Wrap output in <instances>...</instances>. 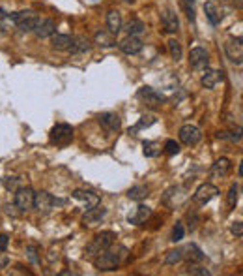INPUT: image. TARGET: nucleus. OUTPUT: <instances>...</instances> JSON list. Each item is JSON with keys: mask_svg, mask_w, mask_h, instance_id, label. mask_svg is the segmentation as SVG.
<instances>
[{"mask_svg": "<svg viewBox=\"0 0 243 276\" xmlns=\"http://www.w3.org/2000/svg\"><path fill=\"white\" fill-rule=\"evenodd\" d=\"M187 220H189V230H195V228H197V222H199V216H197V212H195V210L187 212Z\"/></svg>", "mask_w": 243, "mask_h": 276, "instance_id": "obj_40", "label": "nucleus"}, {"mask_svg": "<svg viewBox=\"0 0 243 276\" xmlns=\"http://www.w3.org/2000/svg\"><path fill=\"white\" fill-rule=\"evenodd\" d=\"M183 235H185L183 224H182V222H178L176 226H174V230H172V241H174V242H180L182 239H183Z\"/></svg>", "mask_w": 243, "mask_h": 276, "instance_id": "obj_38", "label": "nucleus"}, {"mask_svg": "<svg viewBox=\"0 0 243 276\" xmlns=\"http://www.w3.org/2000/svg\"><path fill=\"white\" fill-rule=\"evenodd\" d=\"M137 98L142 102V105L152 107V109H157V107H161L165 104V98L157 91H154L152 87H141L139 92H137Z\"/></svg>", "mask_w": 243, "mask_h": 276, "instance_id": "obj_4", "label": "nucleus"}, {"mask_svg": "<svg viewBox=\"0 0 243 276\" xmlns=\"http://www.w3.org/2000/svg\"><path fill=\"white\" fill-rule=\"evenodd\" d=\"M107 216V208L100 207V205H96V207H90L86 210V214L82 216V226L84 228H94V226H98L101 224V220Z\"/></svg>", "mask_w": 243, "mask_h": 276, "instance_id": "obj_11", "label": "nucleus"}, {"mask_svg": "<svg viewBox=\"0 0 243 276\" xmlns=\"http://www.w3.org/2000/svg\"><path fill=\"white\" fill-rule=\"evenodd\" d=\"M125 2H133V0H125Z\"/></svg>", "mask_w": 243, "mask_h": 276, "instance_id": "obj_44", "label": "nucleus"}, {"mask_svg": "<svg viewBox=\"0 0 243 276\" xmlns=\"http://www.w3.org/2000/svg\"><path fill=\"white\" fill-rule=\"evenodd\" d=\"M107 26L114 34H118L122 30V13L118 10H111L107 13Z\"/></svg>", "mask_w": 243, "mask_h": 276, "instance_id": "obj_26", "label": "nucleus"}, {"mask_svg": "<svg viewBox=\"0 0 243 276\" xmlns=\"http://www.w3.org/2000/svg\"><path fill=\"white\" fill-rule=\"evenodd\" d=\"M217 194H219V188H217L215 184L204 183L197 188V192H195V196H193V201H195L197 205H206V203H210Z\"/></svg>", "mask_w": 243, "mask_h": 276, "instance_id": "obj_7", "label": "nucleus"}, {"mask_svg": "<svg viewBox=\"0 0 243 276\" xmlns=\"http://www.w3.org/2000/svg\"><path fill=\"white\" fill-rule=\"evenodd\" d=\"M166 46H168V51H170V57L174 58V60H180V58H182V46H180L178 40H168Z\"/></svg>", "mask_w": 243, "mask_h": 276, "instance_id": "obj_32", "label": "nucleus"}, {"mask_svg": "<svg viewBox=\"0 0 243 276\" xmlns=\"http://www.w3.org/2000/svg\"><path fill=\"white\" fill-rule=\"evenodd\" d=\"M142 149H144V156H148V158H155V156L161 154V145L157 141H144Z\"/></svg>", "mask_w": 243, "mask_h": 276, "instance_id": "obj_28", "label": "nucleus"}, {"mask_svg": "<svg viewBox=\"0 0 243 276\" xmlns=\"http://www.w3.org/2000/svg\"><path fill=\"white\" fill-rule=\"evenodd\" d=\"M152 216V208L146 207V205H139V207L135 208V212L127 216L129 220V224H135V226H142L146 220Z\"/></svg>", "mask_w": 243, "mask_h": 276, "instance_id": "obj_19", "label": "nucleus"}, {"mask_svg": "<svg viewBox=\"0 0 243 276\" xmlns=\"http://www.w3.org/2000/svg\"><path fill=\"white\" fill-rule=\"evenodd\" d=\"M96 44H98L100 47H114V46H116V38H114V32L101 28L100 32L96 34Z\"/></svg>", "mask_w": 243, "mask_h": 276, "instance_id": "obj_24", "label": "nucleus"}, {"mask_svg": "<svg viewBox=\"0 0 243 276\" xmlns=\"http://www.w3.org/2000/svg\"><path fill=\"white\" fill-rule=\"evenodd\" d=\"M15 26V13H8L0 10V28L2 30H11Z\"/></svg>", "mask_w": 243, "mask_h": 276, "instance_id": "obj_29", "label": "nucleus"}, {"mask_svg": "<svg viewBox=\"0 0 243 276\" xmlns=\"http://www.w3.org/2000/svg\"><path fill=\"white\" fill-rule=\"evenodd\" d=\"M69 51H71L73 55L88 53V51H90V40L86 38V36H73V42H71Z\"/></svg>", "mask_w": 243, "mask_h": 276, "instance_id": "obj_23", "label": "nucleus"}, {"mask_svg": "<svg viewBox=\"0 0 243 276\" xmlns=\"http://www.w3.org/2000/svg\"><path fill=\"white\" fill-rule=\"evenodd\" d=\"M38 21H40V17L34 10H22V12L15 13V26L22 32H32Z\"/></svg>", "mask_w": 243, "mask_h": 276, "instance_id": "obj_5", "label": "nucleus"}, {"mask_svg": "<svg viewBox=\"0 0 243 276\" xmlns=\"http://www.w3.org/2000/svg\"><path fill=\"white\" fill-rule=\"evenodd\" d=\"M125 30H127L129 36H137L144 30V24H142V21H139V19H133V21H129V23L125 24Z\"/></svg>", "mask_w": 243, "mask_h": 276, "instance_id": "obj_31", "label": "nucleus"}, {"mask_svg": "<svg viewBox=\"0 0 243 276\" xmlns=\"http://www.w3.org/2000/svg\"><path fill=\"white\" fill-rule=\"evenodd\" d=\"M161 23H163V28L166 32H170V34L178 32V28H180V21H178L176 13L172 10H165L161 13Z\"/></svg>", "mask_w": 243, "mask_h": 276, "instance_id": "obj_18", "label": "nucleus"}, {"mask_svg": "<svg viewBox=\"0 0 243 276\" xmlns=\"http://www.w3.org/2000/svg\"><path fill=\"white\" fill-rule=\"evenodd\" d=\"M6 265H8V257H6V255H0V271H2Z\"/></svg>", "mask_w": 243, "mask_h": 276, "instance_id": "obj_43", "label": "nucleus"}, {"mask_svg": "<svg viewBox=\"0 0 243 276\" xmlns=\"http://www.w3.org/2000/svg\"><path fill=\"white\" fill-rule=\"evenodd\" d=\"M148 196H150V188L146 184H137V186L127 190V197L133 199V201H142Z\"/></svg>", "mask_w": 243, "mask_h": 276, "instance_id": "obj_25", "label": "nucleus"}, {"mask_svg": "<svg viewBox=\"0 0 243 276\" xmlns=\"http://www.w3.org/2000/svg\"><path fill=\"white\" fill-rule=\"evenodd\" d=\"M8 235H0V252H4L6 248H8Z\"/></svg>", "mask_w": 243, "mask_h": 276, "instance_id": "obj_42", "label": "nucleus"}, {"mask_svg": "<svg viewBox=\"0 0 243 276\" xmlns=\"http://www.w3.org/2000/svg\"><path fill=\"white\" fill-rule=\"evenodd\" d=\"M182 257H185L189 263H200V261H204V253H202V250H200L197 244H187L182 250Z\"/></svg>", "mask_w": 243, "mask_h": 276, "instance_id": "obj_21", "label": "nucleus"}, {"mask_svg": "<svg viewBox=\"0 0 243 276\" xmlns=\"http://www.w3.org/2000/svg\"><path fill=\"white\" fill-rule=\"evenodd\" d=\"M165 152L166 154H170V156H174V154L180 152V145H178L174 139H168V141L165 143Z\"/></svg>", "mask_w": 243, "mask_h": 276, "instance_id": "obj_39", "label": "nucleus"}, {"mask_svg": "<svg viewBox=\"0 0 243 276\" xmlns=\"http://www.w3.org/2000/svg\"><path fill=\"white\" fill-rule=\"evenodd\" d=\"M49 138H51V143H53V145L66 147V145L71 143V139H73V128L69 126V124H56V126H53V130H51Z\"/></svg>", "mask_w": 243, "mask_h": 276, "instance_id": "obj_3", "label": "nucleus"}, {"mask_svg": "<svg viewBox=\"0 0 243 276\" xmlns=\"http://www.w3.org/2000/svg\"><path fill=\"white\" fill-rule=\"evenodd\" d=\"M4 186H6V190L15 192L17 188H21V179L19 177H6L4 179Z\"/></svg>", "mask_w": 243, "mask_h": 276, "instance_id": "obj_34", "label": "nucleus"}, {"mask_svg": "<svg viewBox=\"0 0 243 276\" xmlns=\"http://www.w3.org/2000/svg\"><path fill=\"white\" fill-rule=\"evenodd\" d=\"M100 124L105 132H109V134H116V132L122 128V120L116 113H101Z\"/></svg>", "mask_w": 243, "mask_h": 276, "instance_id": "obj_13", "label": "nucleus"}, {"mask_svg": "<svg viewBox=\"0 0 243 276\" xmlns=\"http://www.w3.org/2000/svg\"><path fill=\"white\" fill-rule=\"evenodd\" d=\"M224 51H226V57L230 58L236 64H242L243 62V46H242V38H228L226 44H224Z\"/></svg>", "mask_w": 243, "mask_h": 276, "instance_id": "obj_8", "label": "nucleus"}, {"mask_svg": "<svg viewBox=\"0 0 243 276\" xmlns=\"http://www.w3.org/2000/svg\"><path fill=\"white\" fill-rule=\"evenodd\" d=\"M71 42H73V36L69 34H53L51 36V46L56 51H69L71 47Z\"/></svg>", "mask_w": 243, "mask_h": 276, "instance_id": "obj_22", "label": "nucleus"}, {"mask_svg": "<svg viewBox=\"0 0 243 276\" xmlns=\"http://www.w3.org/2000/svg\"><path fill=\"white\" fill-rule=\"evenodd\" d=\"M71 196L79 199V201H82V203H86V207H96V205H100V196L98 194H94V192H90V190H75Z\"/></svg>", "mask_w": 243, "mask_h": 276, "instance_id": "obj_20", "label": "nucleus"}, {"mask_svg": "<svg viewBox=\"0 0 243 276\" xmlns=\"http://www.w3.org/2000/svg\"><path fill=\"white\" fill-rule=\"evenodd\" d=\"M180 6H182V10L185 12L189 21L193 23V21H195V0H180Z\"/></svg>", "mask_w": 243, "mask_h": 276, "instance_id": "obj_30", "label": "nucleus"}, {"mask_svg": "<svg viewBox=\"0 0 243 276\" xmlns=\"http://www.w3.org/2000/svg\"><path fill=\"white\" fill-rule=\"evenodd\" d=\"M204 12H206V15H208V19H210L211 24H219L223 19L221 12H219V8H217V4L215 2H206L204 4Z\"/></svg>", "mask_w": 243, "mask_h": 276, "instance_id": "obj_27", "label": "nucleus"}, {"mask_svg": "<svg viewBox=\"0 0 243 276\" xmlns=\"http://www.w3.org/2000/svg\"><path fill=\"white\" fill-rule=\"evenodd\" d=\"M32 32H36L38 38H49L56 32V23L53 19H40Z\"/></svg>", "mask_w": 243, "mask_h": 276, "instance_id": "obj_16", "label": "nucleus"}, {"mask_svg": "<svg viewBox=\"0 0 243 276\" xmlns=\"http://www.w3.org/2000/svg\"><path fill=\"white\" fill-rule=\"evenodd\" d=\"M185 273H187V275H197V276H208V275H210V271H208V269H204V267H199V265H195V263L189 265Z\"/></svg>", "mask_w": 243, "mask_h": 276, "instance_id": "obj_36", "label": "nucleus"}, {"mask_svg": "<svg viewBox=\"0 0 243 276\" xmlns=\"http://www.w3.org/2000/svg\"><path fill=\"white\" fill-rule=\"evenodd\" d=\"M183 257H182V250H170V252H166L165 255V263L168 265H174L178 261H182Z\"/></svg>", "mask_w": 243, "mask_h": 276, "instance_id": "obj_35", "label": "nucleus"}, {"mask_svg": "<svg viewBox=\"0 0 243 276\" xmlns=\"http://www.w3.org/2000/svg\"><path fill=\"white\" fill-rule=\"evenodd\" d=\"M200 81H202V85H204L206 89H215V87L223 81V71L206 68L204 69V75H202V79Z\"/></svg>", "mask_w": 243, "mask_h": 276, "instance_id": "obj_17", "label": "nucleus"}, {"mask_svg": "<svg viewBox=\"0 0 243 276\" xmlns=\"http://www.w3.org/2000/svg\"><path fill=\"white\" fill-rule=\"evenodd\" d=\"M154 122H155V116H142V120H141L137 126L133 128V130H129V134H135V132H139V130H142V128L152 126Z\"/></svg>", "mask_w": 243, "mask_h": 276, "instance_id": "obj_37", "label": "nucleus"}, {"mask_svg": "<svg viewBox=\"0 0 243 276\" xmlns=\"http://www.w3.org/2000/svg\"><path fill=\"white\" fill-rule=\"evenodd\" d=\"M230 231H232L234 235H236V237L240 239V237L243 235V224H242V222H234L232 228H230Z\"/></svg>", "mask_w": 243, "mask_h": 276, "instance_id": "obj_41", "label": "nucleus"}, {"mask_svg": "<svg viewBox=\"0 0 243 276\" xmlns=\"http://www.w3.org/2000/svg\"><path fill=\"white\" fill-rule=\"evenodd\" d=\"M208 62H210V58H208L206 49H202V47L191 49V53H189V64H191V68L202 71V69L208 68Z\"/></svg>", "mask_w": 243, "mask_h": 276, "instance_id": "obj_9", "label": "nucleus"}, {"mask_svg": "<svg viewBox=\"0 0 243 276\" xmlns=\"http://www.w3.org/2000/svg\"><path fill=\"white\" fill-rule=\"evenodd\" d=\"M114 239H116V235H114L112 231H101V233H98V235L94 237V241L84 248V257L92 261L100 252L111 248L112 244H114Z\"/></svg>", "mask_w": 243, "mask_h": 276, "instance_id": "obj_2", "label": "nucleus"}, {"mask_svg": "<svg viewBox=\"0 0 243 276\" xmlns=\"http://www.w3.org/2000/svg\"><path fill=\"white\" fill-rule=\"evenodd\" d=\"M125 257H127V248L118 246L116 250L107 248V250L100 252L92 261L96 265V269H100V271H114V269L120 267L122 261H123Z\"/></svg>", "mask_w": 243, "mask_h": 276, "instance_id": "obj_1", "label": "nucleus"}, {"mask_svg": "<svg viewBox=\"0 0 243 276\" xmlns=\"http://www.w3.org/2000/svg\"><path fill=\"white\" fill-rule=\"evenodd\" d=\"M142 47H144L142 40L137 38V36H127V38H123L120 42V49L125 55H137V53L142 51Z\"/></svg>", "mask_w": 243, "mask_h": 276, "instance_id": "obj_14", "label": "nucleus"}, {"mask_svg": "<svg viewBox=\"0 0 243 276\" xmlns=\"http://www.w3.org/2000/svg\"><path fill=\"white\" fill-rule=\"evenodd\" d=\"M34 192L30 186H21V188H17L15 190V199H13V203H15V207L19 208L21 212H26V210H30L34 207Z\"/></svg>", "mask_w": 243, "mask_h": 276, "instance_id": "obj_6", "label": "nucleus"}, {"mask_svg": "<svg viewBox=\"0 0 243 276\" xmlns=\"http://www.w3.org/2000/svg\"><path fill=\"white\" fill-rule=\"evenodd\" d=\"M230 171H232V161L228 158H219L211 167V177L213 179H226Z\"/></svg>", "mask_w": 243, "mask_h": 276, "instance_id": "obj_15", "label": "nucleus"}, {"mask_svg": "<svg viewBox=\"0 0 243 276\" xmlns=\"http://www.w3.org/2000/svg\"><path fill=\"white\" fill-rule=\"evenodd\" d=\"M55 205H56V199L49 192L41 190V192H36L34 194V207L38 208L40 212H49Z\"/></svg>", "mask_w": 243, "mask_h": 276, "instance_id": "obj_12", "label": "nucleus"}, {"mask_svg": "<svg viewBox=\"0 0 243 276\" xmlns=\"http://www.w3.org/2000/svg\"><path fill=\"white\" fill-rule=\"evenodd\" d=\"M202 138V134H200V130L197 126H193V124H185V126L180 128V141L183 143V145H187V147H193V145H197Z\"/></svg>", "mask_w": 243, "mask_h": 276, "instance_id": "obj_10", "label": "nucleus"}, {"mask_svg": "<svg viewBox=\"0 0 243 276\" xmlns=\"http://www.w3.org/2000/svg\"><path fill=\"white\" fill-rule=\"evenodd\" d=\"M238 192H240V188L232 184L230 186V190H228V197H226V203H228V210H232L236 207V203H238Z\"/></svg>", "mask_w": 243, "mask_h": 276, "instance_id": "obj_33", "label": "nucleus"}]
</instances>
